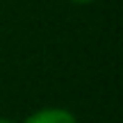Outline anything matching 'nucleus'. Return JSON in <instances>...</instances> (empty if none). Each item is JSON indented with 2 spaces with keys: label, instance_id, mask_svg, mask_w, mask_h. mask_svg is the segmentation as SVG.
Masks as SVG:
<instances>
[{
  "label": "nucleus",
  "instance_id": "f03ea898",
  "mask_svg": "<svg viewBox=\"0 0 123 123\" xmlns=\"http://www.w3.org/2000/svg\"><path fill=\"white\" fill-rule=\"evenodd\" d=\"M71 2H75V5H91V2H96V0H71Z\"/></svg>",
  "mask_w": 123,
  "mask_h": 123
},
{
  "label": "nucleus",
  "instance_id": "f257e3e1",
  "mask_svg": "<svg viewBox=\"0 0 123 123\" xmlns=\"http://www.w3.org/2000/svg\"><path fill=\"white\" fill-rule=\"evenodd\" d=\"M21 123H80L78 116L66 107H41V110L32 112L30 116H25Z\"/></svg>",
  "mask_w": 123,
  "mask_h": 123
},
{
  "label": "nucleus",
  "instance_id": "7ed1b4c3",
  "mask_svg": "<svg viewBox=\"0 0 123 123\" xmlns=\"http://www.w3.org/2000/svg\"><path fill=\"white\" fill-rule=\"evenodd\" d=\"M0 123H16V121H12V119H7V116H0Z\"/></svg>",
  "mask_w": 123,
  "mask_h": 123
}]
</instances>
